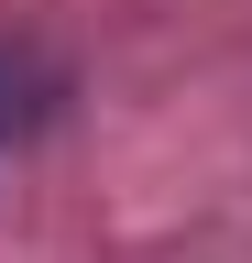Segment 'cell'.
I'll list each match as a JSON object with an SVG mask.
<instances>
[{
  "label": "cell",
  "instance_id": "obj_1",
  "mask_svg": "<svg viewBox=\"0 0 252 263\" xmlns=\"http://www.w3.org/2000/svg\"><path fill=\"white\" fill-rule=\"evenodd\" d=\"M44 110H55V66H33V55H11V44H0V143L44 132Z\"/></svg>",
  "mask_w": 252,
  "mask_h": 263
}]
</instances>
